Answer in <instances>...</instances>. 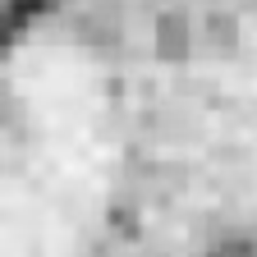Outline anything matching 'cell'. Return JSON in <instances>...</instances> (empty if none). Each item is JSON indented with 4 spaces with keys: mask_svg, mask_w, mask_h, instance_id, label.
Instances as JSON below:
<instances>
[{
    "mask_svg": "<svg viewBox=\"0 0 257 257\" xmlns=\"http://www.w3.org/2000/svg\"><path fill=\"white\" fill-rule=\"evenodd\" d=\"M10 83L28 147H0V257H74L101 175V78L83 51L37 42Z\"/></svg>",
    "mask_w": 257,
    "mask_h": 257,
    "instance_id": "1",
    "label": "cell"
}]
</instances>
